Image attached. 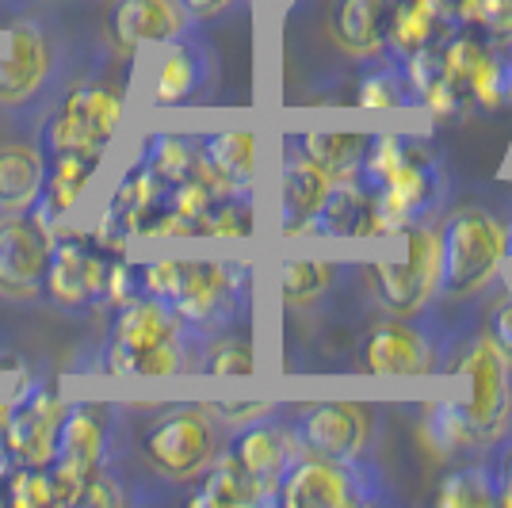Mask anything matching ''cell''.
<instances>
[{
    "label": "cell",
    "instance_id": "5b68a950",
    "mask_svg": "<svg viewBox=\"0 0 512 508\" xmlns=\"http://www.w3.org/2000/svg\"><path fill=\"white\" fill-rule=\"evenodd\" d=\"M451 371L463 375L470 386L467 398H455V402L463 409L478 447L497 444L512 421V363L493 348L486 333H478L455 352Z\"/></svg>",
    "mask_w": 512,
    "mask_h": 508
},
{
    "label": "cell",
    "instance_id": "7dc6e473",
    "mask_svg": "<svg viewBox=\"0 0 512 508\" xmlns=\"http://www.w3.org/2000/svg\"><path fill=\"white\" fill-rule=\"evenodd\" d=\"M505 253H509V260H512V222L505 226Z\"/></svg>",
    "mask_w": 512,
    "mask_h": 508
},
{
    "label": "cell",
    "instance_id": "bcb514c9",
    "mask_svg": "<svg viewBox=\"0 0 512 508\" xmlns=\"http://www.w3.org/2000/svg\"><path fill=\"white\" fill-rule=\"evenodd\" d=\"M8 413H12V402H0V455L8 451V447H4V436H8Z\"/></svg>",
    "mask_w": 512,
    "mask_h": 508
},
{
    "label": "cell",
    "instance_id": "ee69618b",
    "mask_svg": "<svg viewBox=\"0 0 512 508\" xmlns=\"http://www.w3.org/2000/svg\"><path fill=\"white\" fill-rule=\"evenodd\" d=\"M234 0H184V8L192 12L195 20H214L218 12H226Z\"/></svg>",
    "mask_w": 512,
    "mask_h": 508
},
{
    "label": "cell",
    "instance_id": "7a4b0ae2",
    "mask_svg": "<svg viewBox=\"0 0 512 508\" xmlns=\"http://www.w3.org/2000/svg\"><path fill=\"white\" fill-rule=\"evenodd\" d=\"M394 253L375 256L363 264V279L371 298L394 318H417L432 295L440 291V245L428 222L409 226L406 233L390 237Z\"/></svg>",
    "mask_w": 512,
    "mask_h": 508
},
{
    "label": "cell",
    "instance_id": "603a6c76",
    "mask_svg": "<svg viewBox=\"0 0 512 508\" xmlns=\"http://www.w3.org/2000/svg\"><path fill=\"white\" fill-rule=\"evenodd\" d=\"M444 12L440 0H390L386 12V50L406 62L421 46L444 39Z\"/></svg>",
    "mask_w": 512,
    "mask_h": 508
},
{
    "label": "cell",
    "instance_id": "f546056e",
    "mask_svg": "<svg viewBox=\"0 0 512 508\" xmlns=\"http://www.w3.org/2000/svg\"><path fill=\"white\" fill-rule=\"evenodd\" d=\"M195 161H199V138H192V134H150L138 165H146L165 188H172V184L192 176Z\"/></svg>",
    "mask_w": 512,
    "mask_h": 508
},
{
    "label": "cell",
    "instance_id": "f1b7e54d",
    "mask_svg": "<svg viewBox=\"0 0 512 508\" xmlns=\"http://www.w3.org/2000/svg\"><path fill=\"white\" fill-rule=\"evenodd\" d=\"M199 153L237 191H253L256 161H260V138H256L253 130H218V134L199 142Z\"/></svg>",
    "mask_w": 512,
    "mask_h": 508
},
{
    "label": "cell",
    "instance_id": "277c9868",
    "mask_svg": "<svg viewBox=\"0 0 512 508\" xmlns=\"http://www.w3.org/2000/svg\"><path fill=\"white\" fill-rule=\"evenodd\" d=\"M249 291H253L249 260H188L180 295L172 298V314L207 340L234 325L249 302Z\"/></svg>",
    "mask_w": 512,
    "mask_h": 508
},
{
    "label": "cell",
    "instance_id": "52a82bcc",
    "mask_svg": "<svg viewBox=\"0 0 512 508\" xmlns=\"http://www.w3.org/2000/svg\"><path fill=\"white\" fill-rule=\"evenodd\" d=\"M371 482V466L363 459L337 463V459H321L299 451L287 470L279 474L276 505L283 508H348V505H371L379 501Z\"/></svg>",
    "mask_w": 512,
    "mask_h": 508
},
{
    "label": "cell",
    "instance_id": "7bdbcfd3",
    "mask_svg": "<svg viewBox=\"0 0 512 508\" xmlns=\"http://www.w3.org/2000/svg\"><path fill=\"white\" fill-rule=\"evenodd\" d=\"M276 405L272 402H245V405H237V402H218V405H211V413L214 417H222L226 424H253V421H260V417H268Z\"/></svg>",
    "mask_w": 512,
    "mask_h": 508
},
{
    "label": "cell",
    "instance_id": "6da1fadb",
    "mask_svg": "<svg viewBox=\"0 0 512 508\" xmlns=\"http://www.w3.org/2000/svg\"><path fill=\"white\" fill-rule=\"evenodd\" d=\"M440 291L448 298H474L509 264L505 226L486 207L463 203L440 222Z\"/></svg>",
    "mask_w": 512,
    "mask_h": 508
},
{
    "label": "cell",
    "instance_id": "d6a6232c",
    "mask_svg": "<svg viewBox=\"0 0 512 508\" xmlns=\"http://www.w3.org/2000/svg\"><path fill=\"white\" fill-rule=\"evenodd\" d=\"M409 104H417V100H413L402 62L367 69V77L356 88V107H363V111H402Z\"/></svg>",
    "mask_w": 512,
    "mask_h": 508
},
{
    "label": "cell",
    "instance_id": "ffe728a7",
    "mask_svg": "<svg viewBox=\"0 0 512 508\" xmlns=\"http://www.w3.org/2000/svg\"><path fill=\"white\" fill-rule=\"evenodd\" d=\"M107 413H111V409L96 402L65 405L62 436H58V459H54V463H62V466H69V470L92 478L107 459V432H111Z\"/></svg>",
    "mask_w": 512,
    "mask_h": 508
},
{
    "label": "cell",
    "instance_id": "8fae6325",
    "mask_svg": "<svg viewBox=\"0 0 512 508\" xmlns=\"http://www.w3.org/2000/svg\"><path fill=\"white\" fill-rule=\"evenodd\" d=\"M62 421L65 402L50 386H43V382L23 386L20 398L12 402V413H8V436H4L8 455L27 466H50L58 459Z\"/></svg>",
    "mask_w": 512,
    "mask_h": 508
},
{
    "label": "cell",
    "instance_id": "74e56055",
    "mask_svg": "<svg viewBox=\"0 0 512 508\" xmlns=\"http://www.w3.org/2000/svg\"><path fill=\"white\" fill-rule=\"evenodd\" d=\"M142 295V276H138V264L127 260H107V283H104V302L107 306H127L130 298Z\"/></svg>",
    "mask_w": 512,
    "mask_h": 508
},
{
    "label": "cell",
    "instance_id": "2e32d148",
    "mask_svg": "<svg viewBox=\"0 0 512 508\" xmlns=\"http://www.w3.org/2000/svg\"><path fill=\"white\" fill-rule=\"evenodd\" d=\"M50 245L27 214L0 218V295L35 298L43 291Z\"/></svg>",
    "mask_w": 512,
    "mask_h": 508
},
{
    "label": "cell",
    "instance_id": "ac0fdd59",
    "mask_svg": "<svg viewBox=\"0 0 512 508\" xmlns=\"http://www.w3.org/2000/svg\"><path fill=\"white\" fill-rule=\"evenodd\" d=\"M207 81H211V58H207L203 46L192 43V39L165 43L150 77V104L165 107V111L192 104Z\"/></svg>",
    "mask_w": 512,
    "mask_h": 508
},
{
    "label": "cell",
    "instance_id": "8992f818",
    "mask_svg": "<svg viewBox=\"0 0 512 508\" xmlns=\"http://www.w3.org/2000/svg\"><path fill=\"white\" fill-rule=\"evenodd\" d=\"M142 455L169 482L199 478L218 455V428H214L211 405H172V409H165L150 424V432L142 440Z\"/></svg>",
    "mask_w": 512,
    "mask_h": 508
},
{
    "label": "cell",
    "instance_id": "3957f363",
    "mask_svg": "<svg viewBox=\"0 0 512 508\" xmlns=\"http://www.w3.org/2000/svg\"><path fill=\"white\" fill-rule=\"evenodd\" d=\"M371 191L375 237H398L417 222H428L444 203V161L425 138H409L402 165Z\"/></svg>",
    "mask_w": 512,
    "mask_h": 508
},
{
    "label": "cell",
    "instance_id": "4fadbf2b",
    "mask_svg": "<svg viewBox=\"0 0 512 508\" xmlns=\"http://www.w3.org/2000/svg\"><path fill=\"white\" fill-rule=\"evenodd\" d=\"M54 73V46L39 23L23 20L8 31V46L0 50V104L20 107L35 100Z\"/></svg>",
    "mask_w": 512,
    "mask_h": 508
},
{
    "label": "cell",
    "instance_id": "d6986e66",
    "mask_svg": "<svg viewBox=\"0 0 512 508\" xmlns=\"http://www.w3.org/2000/svg\"><path fill=\"white\" fill-rule=\"evenodd\" d=\"M386 12L390 0H333L329 4V39L341 46L348 58H383L386 54Z\"/></svg>",
    "mask_w": 512,
    "mask_h": 508
},
{
    "label": "cell",
    "instance_id": "ba28073f",
    "mask_svg": "<svg viewBox=\"0 0 512 508\" xmlns=\"http://www.w3.org/2000/svg\"><path fill=\"white\" fill-rule=\"evenodd\" d=\"M123 123V92L111 85H77L46 123V149H107Z\"/></svg>",
    "mask_w": 512,
    "mask_h": 508
},
{
    "label": "cell",
    "instance_id": "836d02e7",
    "mask_svg": "<svg viewBox=\"0 0 512 508\" xmlns=\"http://www.w3.org/2000/svg\"><path fill=\"white\" fill-rule=\"evenodd\" d=\"M432 501H436L440 508H490V505H497L493 486H490V474H486V463L451 470L448 478L436 486Z\"/></svg>",
    "mask_w": 512,
    "mask_h": 508
},
{
    "label": "cell",
    "instance_id": "d4e9b609",
    "mask_svg": "<svg viewBox=\"0 0 512 508\" xmlns=\"http://www.w3.org/2000/svg\"><path fill=\"white\" fill-rule=\"evenodd\" d=\"M195 508H241V505H268V493L260 489V482H253L241 463L230 451H218L211 459V466L203 470V486L199 493H192Z\"/></svg>",
    "mask_w": 512,
    "mask_h": 508
},
{
    "label": "cell",
    "instance_id": "44dd1931",
    "mask_svg": "<svg viewBox=\"0 0 512 508\" xmlns=\"http://www.w3.org/2000/svg\"><path fill=\"white\" fill-rule=\"evenodd\" d=\"M88 253H92V237L73 230V226H65L62 237L50 245L43 291L50 295L54 306H62V310H85V306H92L85 287Z\"/></svg>",
    "mask_w": 512,
    "mask_h": 508
},
{
    "label": "cell",
    "instance_id": "1f68e13d",
    "mask_svg": "<svg viewBox=\"0 0 512 508\" xmlns=\"http://www.w3.org/2000/svg\"><path fill=\"white\" fill-rule=\"evenodd\" d=\"M195 371L203 375H253L256 371V344L249 333H214V337L203 340L199 348V363Z\"/></svg>",
    "mask_w": 512,
    "mask_h": 508
},
{
    "label": "cell",
    "instance_id": "f35d334b",
    "mask_svg": "<svg viewBox=\"0 0 512 508\" xmlns=\"http://www.w3.org/2000/svg\"><path fill=\"white\" fill-rule=\"evenodd\" d=\"M46 474H50V505H62V508L81 505L85 486H88L85 474H77V470H69V466H62V463H50Z\"/></svg>",
    "mask_w": 512,
    "mask_h": 508
},
{
    "label": "cell",
    "instance_id": "7c38bea8",
    "mask_svg": "<svg viewBox=\"0 0 512 508\" xmlns=\"http://www.w3.org/2000/svg\"><path fill=\"white\" fill-rule=\"evenodd\" d=\"M192 27L195 16L184 0H115L107 12V39L119 54L188 39Z\"/></svg>",
    "mask_w": 512,
    "mask_h": 508
},
{
    "label": "cell",
    "instance_id": "484cf974",
    "mask_svg": "<svg viewBox=\"0 0 512 508\" xmlns=\"http://www.w3.org/2000/svg\"><path fill=\"white\" fill-rule=\"evenodd\" d=\"M367 138H371L367 130H302L291 142L333 180H352V176H360Z\"/></svg>",
    "mask_w": 512,
    "mask_h": 508
},
{
    "label": "cell",
    "instance_id": "f6af8a7d",
    "mask_svg": "<svg viewBox=\"0 0 512 508\" xmlns=\"http://www.w3.org/2000/svg\"><path fill=\"white\" fill-rule=\"evenodd\" d=\"M8 459H12V455L4 451V455H0V505H8V470H12Z\"/></svg>",
    "mask_w": 512,
    "mask_h": 508
},
{
    "label": "cell",
    "instance_id": "83f0119b",
    "mask_svg": "<svg viewBox=\"0 0 512 508\" xmlns=\"http://www.w3.org/2000/svg\"><path fill=\"white\" fill-rule=\"evenodd\" d=\"M337 283V260L291 256L279 264V302L283 310H314Z\"/></svg>",
    "mask_w": 512,
    "mask_h": 508
},
{
    "label": "cell",
    "instance_id": "4316f807",
    "mask_svg": "<svg viewBox=\"0 0 512 508\" xmlns=\"http://www.w3.org/2000/svg\"><path fill=\"white\" fill-rule=\"evenodd\" d=\"M104 149H69V153H50L46 165V184H43V203H50L54 211L69 214L77 207V199L85 195L88 180L100 169Z\"/></svg>",
    "mask_w": 512,
    "mask_h": 508
},
{
    "label": "cell",
    "instance_id": "9c48e42d",
    "mask_svg": "<svg viewBox=\"0 0 512 508\" xmlns=\"http://www.w3.org/2000/svg\"><path fill=\"white\" fill-rule=\"evenodd\" d=\"M291 432H295L299 451H306V455L352 463V459H363L375 421H371V409L363 402H318L302 409L291 424Z\"/></svg>",
    "mask_w": 512,
    "mask_h": 508
},
{
    "label": "cell",
    "instance_id": "7402d4cb",
    "mask_svg": "<svg viewBox=\"0 0 512 508\" xmlns=\"http://www.w3.org/2000/svg\"><path fill=\"white\" fill-rule=\"evenodd\" d=\"M310 237H375V211H371V191L360 176L333 180V188L321 203Z\"/></svg>",
    "mask_w": 512,
    "mask_h": 508
},
{
    "label": "cell",
    "instance_id": "60d3db41",
    "mask_svg": "<svg viewBox=\"0 0 512 508\" xmlns=\"http://www.w3.org/2000/svg\"><path fill=\"white\" fill-rule=\"evenodd\" d=\"M123 501H127V489H123V482L115 474H107L104 466L88 478L85 497H81V505H92V508H119Z\"/></svg>",
    "mask_w": 512,
    "mask_h": 508
},
{
    "label": "cell",
    "instance_id": "4dcf8cb0",
    "mask_svg": "<svg viewBox=\"0 0 512 508\" xmlns=\"http://www.w3.org/2000/svg\"><path fill=\"white\" fill-rule=\"evenodd\" d=\"M512 100V54L490 46L482 54V62L474 65L467 81V104L478 111H501Z\"/></svg>",
    "mask_w": 512,
    "mask_h": 508
},
{
    "label": "cell",
    "instance_id": "cb8c5ba5",
    "mask_svg": "<svg viewBox=\"0 0 512 508\" xmlns=\"http://www.w3.org/2000/svg\"><path fill=\"white\" fill-rule=\"evenodd\" d=\"M46 184V161L43 149L12 142L0 146V211L4 214H27L35 199L43 195Z\"/></svg>",
    "mask_w": 512,
    "mask_h": 508
},
{
    "label": "cell",
    "instance_id": "e0dca14e",
    "mask_svg": "<svg viewBox=\"0 0 512 508\" xmlns=\"http://www.w3.org/2000/svg\"><path fill=\"white\" fill-rule=\"evenodd\" d=\"M230 455L241 463V470H245L253 482H260V489L268 493V505H276L279 474H283L287 463L299 455V444H295L291 424L260 417V421L237 428V436L230 440Z\"/></svg>",
    "mask_w": 512,
    "mask_h": 508
},
{
    "label": "cell",
    "instance_id": "b9f144b4",
    "mask_svg": "<svg viewBox=\"0 0 512 508\" xmlns=\"http://www.w3.org/2000/svg\"><path fill=\"white\" fill-rule=\"evenodd\" d=\"M482 333H486V337L493 340V348L512 363V295L501 298L490 314H486V329H482Z\"/></svg>",
    "mask_w": 512,
    "mask_h": 508
},
{
    "label": "cell",
    "instance_id": "30bf717a",
    "mask_svg": "<svg viewBox=\"0 0 512 508\" xmlns=\"http://www.w3.org/2000/svg\"><path fill=\"white\" fill-rule=\"evenodd\" d=\"M184 321L172 314L169 302L153 295L130 298L127 306L115 310V325H111V340H107L104 367L107 375H134L138 356H146L150 348L165 344V340L180 337Z\"/></svg>",
    "mask_w": 512,
    "mask_h": 508
},
{
    "label": "cell",
    "instance_id": "9a60e30c",
    "mask_svg": "<svg viewBox=\"0 0 512 508\" xmlns=\"http://www.w3.org/2000/svg\"><path fill=\"white\" fill-rule=\"evenodd\" d=\"M329 188H333V176L321 165H314L295 142H287L283 165H279V233L310 237Z\"/></svg>",
    "mask_w": 512,
    "mask_h": 508
},
{
    "label": "cell",
    "instance_id": "5bb4252c",
    "mask_svg": "<svg viewBox=\"0 0 512 508\" xmlns=\"http://www.w3.org/2000/svg\"><path fill=\"white\" fill-rule=\"evenodd\" d=\"M363 371L371 375H428L436 371V344L413 318L379 321L363 337Z\"/></svg>",
    "mask_w": 512,
    "mask_h": 508
},
{
    "label": "cell",
    "instance_id": "8d00e7d4",
    "mask_svg": "<svg viewBox=\"0 0 512 508\" xmlns=\"http://www.w3.org/2000/svg\"><path fill=\"white\" fill-rule=\"evenodd\" d=\"M8 505L50 508V474H46V466L16 463L8 470Z\"/></svg>",
    "mask_w": 512,
    "mask_h": 508
},
{
    "label": "cell",
    "instance_id": "e575fe53",
    "mask_svg": "<svg viewBox=\"0 0 512 508\" xmlns=\"http://www.w3.org/2000/svg\"><path fill=\"white\" fill-rule=\"evenodd\" d=\"M425 436H428V444L436 447V451H444V455H455V451H470V447H478V440H474V432H470L467 417H463V409H459L455 398H451V402L428 405Z\"/></svg>",
    "mask_w": 512,
    "mask_h": 508
},
{
    "label": "cell",
    "instance_id": "d590c367",
    "mask_svg": "<svg viewBox=\"0 0 512 508\" xmlns=\"http://www.w3.org/2000/svg\"><path fill=\"white\" fill-rule=\"evenodd\" d=\"M256 233V207H253V191H241V195H226L218 199L207 218H203V237H253Z\"/></svg>",
    "mask_w": 512,
    "mask_h": 508
},
{
    "label": "cell",
    "instance_id": "ab89813d",
    "mask_svg": "<svg viewBox=\"0 0 512 508\" xmlns=\"http://www.w3.org/2000/svg\"><path fill=\"white\" fill-rule=\"evenodd\" d=\"M497 444H501V440H497ZM486 474H490V486H493V497H497V505L512 508V436L490 455V463H486Z\"/></svg>",
    "mask_w": 512,
    "mask_h": 508
}]
</instances>
